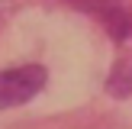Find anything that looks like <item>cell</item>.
<instances>
[{
	"instance_id": "1",
	"label": "cell",
	"mask_w": 132,
	"mask_h": 129,
	"mask_svg": "<svg viewBox=\"0 0 132 129\" xmlns=\"http://www.w3.org/2000/svg\"><path fill=\"white\" fill-rule=\"evenodd\" d=\"M45 81H48V74L42 64H19V68L0 71V110L29 103L45 87Z\"/></svg>"
},
{
	"instance_id": "2",
	"label": "cell",
	"mask_w": 132,
	"mask_h": 129,
	"mask_svg": "<svg viewBox=\"0 0 132 129\" xmlns=\"http://www.w3.org/2000/svg\"><path fill=\"white\" fill-rule=\"evenodd\" d=\"M64 3L77 6V10H90V13H103L110 6V0H64Z\"/></svg>"
}]
</instances>
